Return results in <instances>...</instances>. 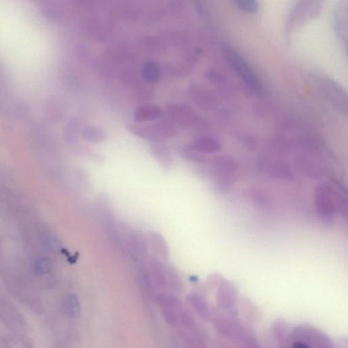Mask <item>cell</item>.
I'll return each instance as SVG.
<instances>
[{"label":"cell","instance_id":"10","mask_svg":"<svg viewBox=\"0 0 348 348\" xmlns=\"http://www.w3.org/2000/svg\"><path fill=\"white\" fill-rule=\"evenodd\" d=\"M292 348H310L309 346L305 343L302 342V341H296L294 343Z\"/></svg>","mask_w":348,"mask_h":348},{"label":"cell","instance_id":"3","mask_svg":"<svg viewBox=\"0 0 348 348\" xmlns=\"http://www.w3.org/2000/svg\"><path fill=\"white\" fill-rule=\"evenodd\" d=\"M212 171L218 186L223 190H227L232 187L238 178V163L231 156H219L213 161Z\"/></svg>","mask_w":348,"mask_h":348},{"label":"cell","instance_id":"2","mask_svg":"<svg viewBox=\"0 0 348 348\" xmlns=\"http://www.w3.org/2000/svg\"><path fill=\"white\" fill-rule=\"evenodd\" d=\"M225 57L232 68L245 85L248 86V88L258 95H263V86L247 62L235 50L229 48L225 50Z\"/></svg>","mask_w":348,"mask_h":348},{"label":"cell","instance_id":"5","mask_svg":"<svg viewBox=\"0 0 348 348\" xmlns=\"http://www.w3.org/2000/svg\"><path fill=\"white\" fill-rule=\"evenodd\" d=\"M189 146L193 151L199 154H212L221 149V145L218 140L208 137L195 139Z\"/></svg>","mask_w":348,"mask_h":348},{"label":"cell","instance_id":"9","mask_svg":"<svg viewBox=\"0 0 348 348\" xmlns=\"http://www.w3.org/2000/svg\"><path fill=\"white\" fill-rule=\"evenodd\" d=\"M67 302H68L67 303V307H68L69 314L72 317H78L80 315V303H79L76 296L75 295L69 296Z\"/></svg>","mask_w":348,"mask_h":348},{"label":"cell","instance_id":"7","mask_svg":"<svg viewBox=\"0 0 348 348\" xmlns=\"http://www.w3.org/2000/svg\"><path fill=\"white\" fill-rule=\"evenodd\" d=\"M240 11L248 13H257L259 11V4L257 1L254 0H238L233 1Z\"/></svg>","mask_w":348,"mask_h":348},{"label":"cell","instance_id":"1","mask_svg":"<svg viewBox=\"0 0 348 348\" xmlns=\"http://www.w3.org/2000/svg\"><path fill=\"white\" fill-rule=\"evenodd\" d=\"M314 203L317 213L322 220L333 221L337 213L346 209L342 196L329 185L320 184L314 190Z\"/></svg>","mask_w":348,"mask_h":348},{"label":"cell","instance_id":"6","mask_svg":"<svg viewBox=\"0 0 348 348\" xmlns=\"http://www.w3.org/2000/svg\"><path fill=\"white\" fill-rule=\"evenodd\" d=\"M149 239L155 251L162 258L166 259L168 257L169 251H168L167 243H166L163 237L158 234V233L151 232V233H149Z\"/></svg>","mask_w":348,"mask_h":348},{"label":"cell","instance_id":"4","mask_svg":"<svg viewBox=\"0 0 348 348\" xmlns=\"http://www.w3.org/2000/svg\"><path fill=\"white\" fill-rule=\"evenodd\" d=\"M125 243L129 255L136 261L144 259L147 255V242L144 236L137 231H131L127 233Z\"/></svg>","mask_w":348,"mask_h":348},{"label":"cell","instance_id":"8","mask_svg":"<svg viewBox=\"0 0 348 348\" xmlns=\"http://www.w3.org/2000/svg\"><path fill=\"white\" fill-rule=\"evenodd\" d=\"M52 267L51 261L46 258H40L34 263L35 272L39 275L49 273L52 270Z\"/></svg>","mask_w":348,"mask_h":348}]
</instances>
